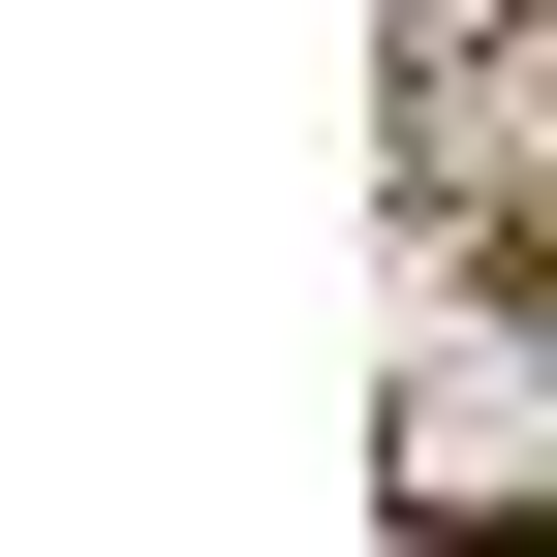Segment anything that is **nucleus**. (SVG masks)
<instances>
[{
	"mask_svg": "<svg viewBox=\"0 0 557 557\" xmlns=\"http://www.w3.org/2000/svg\"><path fill=\"white\" fill-rule=\"evenodd\" d=\"M403 527H557V278H496V310L403 341V434H372Z\"/></svg>",
	"mask_w": 557,
	"mask_h": 557,
	"instance_id": "1",
	"label": "nucleus"
},
{
	"mask_svg": "<svg viewBox=\"0 0 557 557\" xmlns=\"http://www.w3.org/2000/svg\"><path fill=\"white\" fill-rule=\"evenodd\" d=\"M434 186H465V218H527V248H557V0H496V32L434 62Z\"/></svg>",
	"mask_w": 557,
	"mask_h": 557,
	"instance_id": "2",
	"label": "nucleus"
}]
</instances>
